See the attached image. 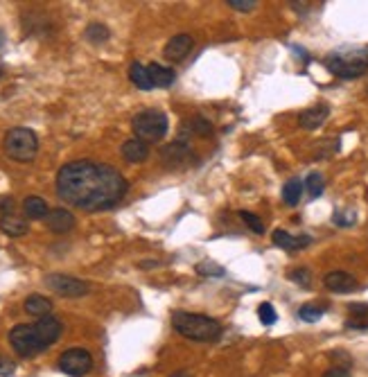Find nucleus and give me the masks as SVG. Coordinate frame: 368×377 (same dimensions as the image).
<instances>
[{
  "label": "nucleus",
  "instance_id": "f257e3e1",
  "mask_svg": "<svg viewBox=\"0 0 368 377\" xmlns=\"http://www.w3.org/2000/svg\"><path fill=\"white\" fill-rule=\"evenodd\" d=\"M129 192L127 178L113 165L95 160H71L57 172V196L84 212L109 210Z\"/></svg>",
  "mask_w": 368,
  "mask_h": 377
},
{
  "label": "nucleus",
  "instance_id": "f03ea898",
  "mask_svg": "<svg viewBox=\"0 0 368 377\" xmlns=\"http://www.w3.org/2000/svg\"><path fill=\"white\" fill-rule=\"evenodd\" d=\"M172 328L181 337L199 341V344H212V341L221 339V334H224V328H221V323L217 319L185 310H176L172 314Z\"/></svg>",
  "mask_w": 368,
  "mask_h": 377
},
{
  "label": "nucleus",
  "instance_id": "7ed1b4c3",
  "mask_svg": "<svg viewBox=\"0 0 368 377\" xmlns=\"http://www.w3.org/2000/svg\"><path fill=\"white\" fill-rule=\"evenodd\" d=\"M323 66L339 80H355L368 71V48L337 50L323 59Z\"/></svg>",
  "mask_w": 368,
  "mask_h": 377
},
{
  "label": "nucleus",
  "instance_id": "20e7f679",
  "mask_svg": "<svg viewBox=\"0 0 368 377\" xmlns=\"http://www.w3.org/2000/svg\"><path fill=\"white\" fill-rule=\"evenodd\" d=\"M3 149L16 163H30L39 151V138L28 127H14L5 134Z\"/></svg>",
  "mask_w": 368,
  "mask_h": 377
},
{
  "label": "nucleus",
  "instance_id": "39448f33",
  "mask_svg": "<svg viewBox=\"0 0 368 377\" xmlns=\"http://www.w3.org/2000/svg\"><path fill=\"white\" fill-rule=\"evenodd\" d=\"M134 134L138 140H145V142H158L165 138L167 134V116L163 113V111H156V109H147V111H140L138 116L134 118Z\"/></svg>",
  "mask_w": 368,
  "mask_h": 377
},
{
  "label": "nucleus",
  "instance_id": "423d86ee",
  "mask_svg": "<svg viewBox=\"0 0 368 377\" xmlns=\"http://www.w3.org/2000/svg\"><path fill=\"white\" fill-rule=\"evenodd\" d=\"M10 344L12 348L19 353L21 357L30 359V357H37L39 353H44L46 346L41 344L39 334H37V328H34V323H19L14 325L12 332H10Z\"/></svg>",
  "mask_w": 368,
  "mask_h": 377
},
{
  "label": "nucleus",
  "instance_id": "0eeeda50",
  "mask_svg": "<svg viewBox=\"0 0 368 377\" xmlns=\"http://www.w3.org/2000/svg\"><path fill=\"white\" fill-rule=\"evenodd\" d=\"M57 368L71 377H84L93 368V355L86 348H68L57 359Z\"/></svg>",
  "mask_w": 368,
  "mask_h": 377
},
{
  "label": "nucleus",
  "instance_id": "6e6552de",
  "mask_svg": "<svg viewBox=\"0 0 368 377\" xmlns=\"http://www.w3.org/2000/svg\"><path fill=\"white\" fill-rule=\"evenodd\" d=\"M46 287L64 298H82L86 296L91 289L89 282L73 276H64V273H50V276H46Z\"/></svg>",
  "mask_w": 368,
  "mask_h": 377
},
{
  "label": "nucleus",
  "instance_id": "1a4fd4ad",
  "mask_svg": "<svg viewBox=\"0 0 368 377\" xmlns=\"http://www.w3.org/2000/svg\"><path fill=\"white\" fill-rule=\"evenodd\" d=\"M160 160H163V165L169 167V169L185 167L187 163L192 160L190 145L183 142V140H174V142L165 145V147L160 149Z\"/></svg>",
  "mask_w": 368,
  "mask_h": 377
},
{
  "label": "nucleus",
  "instance_id": "9d476101",
  "mask_svg": "<svg viewBox=\"0 0 368 377\" xmlns=\"http://www.w3.org/2000/svg\"><path fill=\"white\" fill-rule=\"evenodd\" d=\"M34 328H37V334H39L41 344H44L46 348H50L53 344H57V341L62 339V332H64L62 321H59L57 316H53V314L41 316V319H37V323H34Z\"/></svg>",
  "mask_w": 368,
  "mask_h": 377
},
{
  "label": "nucleus",
  "instance_id": "9b49d317",
  "mask_svg": "<svg viewBox=\"0 0 368 377\" xmlns=\"http://www.w3.org/2000/svg\"><path fill=\"white\" fill-rule=\"evenodd\" d=\"M323 285L330 291H335V294H350V291H355L359 287V282L353 273L348 271H330L325 273Z\"/></svg>",
  "mask_w": 368,
  "mask_h": 377
},
{
  "label": "nucleus",
  "instance_id": "f8f14e48",
  "mask_svg": "<svg viewBox=\"0 0 368 377\" xmlns=\"http://www.w3.org/2000/svg\"><path fill=\"white\" fill-rule=\"evenodd\" d=\"M194 46V41L190 34H176L165 44L163 48V55H165L167 62H181L187 55H190V50Z\"/></svg>",
  "mask_w": 368,
  "mask_h": 377
},
{
  "label": "nucleus",
  "instance_id": "ddd939ff",
  "mask_svg": "<svg viewBox=\"0 0 368 377\" xmlns=\"http://www.w3.org/2000/svg\"><path fill=\"white\" fill-rule=\"evenodd\" d=\"M77 224V219L71 210H66V208H53L48 212V217H46V226L48 230H53V233L57 235H64V233H71V230L75 228Z\"/></svg>",
  "mask_w": 368,
  "mask_h": 377
},
{
  "label": "nucleus",
  "instance_id": "4468645a",
  "mask_svg": "<svg viewBox=\"0 0 368 377\" xmlns=\"http://www.w3.org/2000/svg\"><path fill=\"white\" fill-rule=\"evenodd\" d=\"M330 116V107L328 104H316V107H310V109H305L301 116H298V125L303 127V129L307 131H314V129H319V127L328 120Z\"/></svg>",
  "mask_w": 368,
  "mask_h": 377
},
{
  "label": "nucleus",
  "instance_id": "2eb2a0df",
  "mask_svg": "<svg viewBox=\"0 0 368 377\" xmlns=\"http://www.w3.org/2000/svg\"><path fill=\"white\" fill-rule=\"evenodd\" d=\"M271 239H273V244L285 248V251H298V248H305V246L312 244L310 235H292V233H287V230H282V228L273 230Z\"/></svg>",
  "mask_w": 368,
  "mask_h": 377
},
{
  "label": "nucleus",
  "instance_id": "dca6fc26",
  "mask_svg": "<svg viewBox=\"0 0 368 377\" xmlns=\"http://www.w3.org/2000/svg\"><path fill=\"white\" fill-rule=\"evenodd\" d=\"M201 136V138H206V136L212 134V122L208 118L203 116H192L190 120H185V122L181 125V136H178L176 140H183L187 142V136Z\"/></svg>",
  "mask_w": 368,
  "mask_h": 377
},
{
  "label": "nucleus",
  "instance_id": "f3484780",
  "mask_svg": "<svg viewBox=\"0 0 368 377\" xmlns=\"http://www.w3.org/2000/svg\"><path fill=\"white\" fill-rule=\"evenodd\" d=\"M120 154H122V158L127 163H145L149 158V145L145 140H138V138H129V140L122 142Z\"/></svg>",
  "mask_w": 368,
  "mask_h": 377
},
{
  "label": "nucleus",
  "instance_id": "a211bd4d",
  "mask_svg": "<svg viewBox=\"0 0 368 377\" xmlns=\"http://www.w3.org/2000/svg\"><path fill=\"white\" fill-rule=\"evenodd\" d=\"M348 330H368V303H350L348 305Z\"/></svg>",
  "mask_w": 368,
  "mask_h": 377
},
{
  "label": "nucleus",
  "instance_id": "6ab92c4d",
  "mask_svg": "<svg viewBox=\"0 0 368 377\" xmlns=\"http://www.w3.org/2000/svg\"><path fill=\"white\" fill-rule=\"evenodd\" d=\"M147 73H149V80L156 89H169L176 80V73L172 68L167 66H160V64H151L147 66Z\"/></svg>",
  "mask_w": 368,
  "mask_h": 377
},
{
  "label": "nucleus",
  "instance_id": "aec40b11",
  "mask_svg": "<svg viewBox=\"0 0 368 377\" xmlns=\"http://www.w3.org/2000/svg\"><path fill=\"white\" fill-rule=\"evenodd\" d=\"M23 212H25V217H28V219H46L50 208H48V201L44 199V196L32 194V196H25Z\"/></svg>",
  "mask_w": 368,
  "mask_h": 377
},
{
  "label": "nucleus",
  "instance_id": "412c9836",
  "mask_svg": "<svg viewBox=\"0 0 368 377\" xmlns=\"http://www.w3.org/2000/svg\"><path fill=\"white\" fill-rule=\"evenodd\" d=\"M0 230L10 237H21L30 230V224L19 215H5V217H0Z\"/></svg>",
  "mask_w": 368,
  "mask_h": 377
},
{
  "label": "nucleus",
  "instance_id": "4be33fe9",
  "mask_svg": "<svg viewBox=\"0 0 368 377\" xmlns=\"http://www.w3.org/2000/svg\"><path fill=\"white\" fill-rule=\"evenodd\" d=\"M25 312L28 314H34V316H48L50 312H53V301L41 294H30L28 298H25Z\"/></svg>",
  "mask_w": 368,
  "mask_h": 377
},
{
  "label": "nucleus",
  "instance_id": "5701e85b",
  "mask_svg": "<svg viewBox=\"0 0 368 377\" xmlns=\"http://www.w3.org/2000/svg\"><path fill=\"white\" fill-rule=\"evenodd\" d=\"M129 80L134 82V86H138L140 91H151L154 84L149 80V73H147V66H142L140 62H134L129 66Z\"/></svg>",
  "mask_w": 368,
  "mask_h": 377
},
{
  "label": "nucleus",
  "instance_id": "b1692460",
  "mask_svg": "<svg viewBox=\"0 0 368 377\" xmlns=\"http://www.w3.org/2000/svg\"><path fill=\"white\" fill-rule=\"evenodd\" d=\"M303 190H305V183L301 181V178H289V181L282 185V201H285L287 205H296L298 201H301Z\"/></svg>",
  "mask_w": 368,
  "mask_h": 377
},
{
  "label": "nucleus",
  "instance_id": "393cba45",
  "mask_svg": "<svg viewBox=\"0 0 368 377\" xmlns=\"http://www.w3.org/2000/svg\"><path fill=\"white\" fill-rule=\"evenodd\" d=\"M84 37H86V41H91V44H104V41H109L111 37V32L107 25H102V23H91L86 30H84Z\"/></svg>",
  "mask_w": 368,
  "mask_h": 377
},
{
  "label": "nucleus",
  "instance_id": "a878e982",
  "mask_svg": "<svg viewBox=\"0 0 368 377\" xmlns=\"http://www.w3.org/2000/svg\"><path fill=\"white\" fill-rule=\"evenodd\" d=\"M196 273L199 276H206V278H221L226 273V269L221 267V264H215V262H210V260H203L196 264Z\"/></svg>",
  "mask_w": 368,
  "mask_h": 377
},
{
  "label": "nucleus",
  "instance_id": "bb28decb",
  "mask_svg": "<svg viewBox=\"0 0 368 377\" xmlns=\"http://www.w3.org/2000/svg\"><path fill=\"white\" fill-rule=\"evenodd\" d=\"M321 316H323V307L321 305H314V303H307V305L301 307V310H298V319L305 321V323L321 321Z\"/></svg>",
  "mask_w": 368,
  "mask_h": 377
},
{
  "label": "nucleus",
  "instance_id": "cd10ccee",
  "mask_svg": "<svg viewBox=\"0 0 368 377\" xmlns=\"http://www.w3.org/2000/svg\"><path fill=\"white\" fill-rule=\"evenodd\" d=\"M289 280L296 282L298 287H312V271L307 269V267H296L289 271Z\"/></svg>",
  "mask_w": 368,
  "mask_h": 377
},
{
  "label": "nucleus",
  "instance_id": "c85d7f7f",
  "mask_svg": "<svg viewBox=\"0 0 368 377\" xmlns=\"http://www.w3.org/2000/svg\"><path fill=\"white\" fill-rule=\"evenodd\" d=\"M305 187H307V194H310V196H319V194L323 192V187H325L323 176H321L319 172L307 174V178H305Z\"/></svg>",
  "mask_w": 368,
  "mask_h": 377
},
{
  "label": "nucleus",
  "instance_id": "c756f323",
  "mask_svg": "<svg viewBox=\"0 0 368 377\" xmlns=\"http://www.w3.org/2000/svg\"><path fill=\"white\" fill-rule=\"evenodd\" d=\"M239 217H242V221L246 226H249L255 235H262L264 233V224H262V219L255 215V212H249V210H239Z\"/></svg>",
  "mask_w": 368,
  "mask_h": 377
},
{
  "label": "nucleus",
  "instance_id": "7c9ffc66",
  "mask_svg": "<svg viewBox=\"0 0 368 377\" xmlns=\"http://www.w3.org/2000/svg\"><path fill=\"white\" fill-rule=\"evenodd\" d=\"M355 210L353 208H346V210H335V224L341 226V228H348V226H353L355 224Z\"/></svg>",
  "mask_w": 368,
  "mask_h": 377
},
{
  "label": "nucleus",
  "instance_id": "2f4dec72",
  "mask_svg": "<svg viewBox=\"0 0 368 377\" xmlns=\"http://www.w3.org/2000/svg\"><path fill=\"white\" fill-rule=\"evenodd\" d=\"M258 314H260V321L264 323V325H273L278 321V314H276V310H273V305L271 303H262L260 307H258Z\"/></svg>",
  "mask_w": 368,
  "mask_h": 377
},
{
  "label": "nucleus",
  "instance_id": "473e14b6",
  "mask_svg": "<svg viewBox=\"0 0 368 377\" xmlns=\"http://www.w3.org/2000/svg\"><path fill=\"white\" fill-rule=\"evenodd\" d=\"M226 5L230 7V10H235V12H253L255 7H258L255 0H228Z\"/></svg>",
  "mask_w": 368,
  "mask_h": 377
},
{
  "label": "nucleus",
  "instance_id": "72a5a7b5",
  "mask_svg": "<svg viewBox=\"0 0 368 377\" xmlns=\"http://www.w3.org/2000/svg\"><path fill=\"white\" fill-rule=\"evenodd\" d=\"M5 215H16L14 196H3V199H0V217H5Z\"/></svg>",
  "mask_w": 368,
  "mask_h": 377
},
{
  "label": "nucleus",
  "instance_id": "f704fd0d",
  "mask_svg": "<svg viewBox=\"0 0 368 377\" xmlns=\"http://www.w3.org/2000/svg\"><path fill=\"white\" fill-rule=\"evenodd\" d=\"M14 362L12 359H7V357H0V377H10L14 375Z\"/></svg>",
  "mask_w": 368,
  "mask_h": 377
},
{
  "label": "nucleus",
  "instance_id": "c9c22d12",
  "mask_svg": "<svg viewBox=\"0 0 368 377\" xmlns=\"http://www.w3.org/2000/svg\"><path fill=\"white\" fill-rule=\"evenodd\" d=\"M323 377H353V375H350L348 368H344V366H335V368H330V371H325Z\"/></svg>",
  "mask_w": 368,
  "mask_h": 377
},
{
  "label": "nucleus",
  "instance_id": "e433bc0d",
  "mask_svg": "<svg viewBox=\"0 0 368 377\" xmlns=\"http://www.w3.org/2000/svg\"><path fill=\"white\" fill-rule=\"evenodd\" d=\"M330 357H332V359H341V362H346V366L350 364V357H348L346 353H341V350H337V353H332Z\"/></svg>",
  "mask_w": 368,
  "mask_h": 377
},
{
  "label": "nucleus",
  "instance_id": "4c0bfd02",
  "mask_svg": "<svg viewBox=\"0 0 368 377\" xmlns=\"http://www.w3.org/2000/svg\"><path fill=\"white\" fill-rule=\"evenodd\" d=\"M169 377H190V373H185V371H178L174 375H169Z\"/></svg>",
  "mask_w": 368,
  "mask_h": 377
},
{
  "label": "nucleus",
  "instance_id": "58836bf2",
  "mask_svg": "<svg viewBox=\"0 0 368 377\" xmlns=\"http://www.w3.org/2000/svg\"><path fill=\"white\" fill-rule=\"evenodd\" d=\"M0 46H3V32H0Z\"/></svg>",
  "mask_w": 368,
  "mask_h": 377
},
{
  "label": "nucleus",
  "instance_id": "ea45409f",
  "mask_svg": "<svg viewBox=\"0 0 368 377\" xmlns=\"http://www.w3.org/2000/svg\"><path fill=\"white\" fill-rule=\"evenodd\" d=\"M0 75H3V71H0Z\"/></svg>",
  "mask_w": 368,
  "mask_h": 377
}]
</instances>
